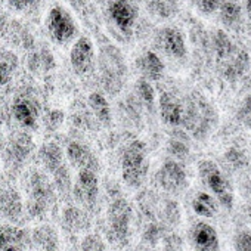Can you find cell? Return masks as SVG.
Here are the masks:
<instances>
[{"instance_id":"obj_1","label":"cell","mask_w":251,"mask_h":251,"mask_svg":"<svg viewBox=\"0 0 251 251\" xmlns=\"http://www.w3.org/2000/svg\"><path fill=\"white\" fill-rule=\"evenodd\" d=\"M197 169L202 185L211 192V195L216 198L219 205H222L226 210H230L233 207V200H235L233 188L230 180L222 172V169L213 160L198 161Z\"/></svg>"},{"instance_id":"obj_2","label":"cell","mask_w":251,"mask_h":251,"mask_svg":"<svg viewBox=\"0 0 251 251\" xmlns=\"http://www.w3.org/2000/svg\"><path fill=\"white\" fill-rule=\"evenodd\" d=\"M148 173V151L142 141H132L121 154V176L129 186L138 188Z\"/></svg>"},{"instance_id":"obj_3","label":"cell","mask_w":251,"mask_h":251,"mask_svg":"<svg viewBox=\"0 0 251 251\" xmlns=\"http://www.w3.org/2000/svg\"><path fill=\"white\" fill-rule=\"evenodd\" d=\"M216 123V114L211 109V106L200 100H192L186 106L183 105V121L182 124L186 126V129L198 139H202L207 136Z\"/></svg>"},{"instance_id":"obj_4","label":"cell","mask_w":251,"mask_h":251,"mask_svg":"<svg viewBox=\"0 0 251 251\" xmlns=\"http://www.w3.org/2000/svg\"><path fill=\"white\" fill-rule=\"evenodd\" d=\"M55 202V189L49 179L40 173L34 172L30 177V198L27 202V210L31 217L42 216L50 204Z\"/></svg>"},{"instance_id":"obj_5","label":"cell","mask_w":251,"mask_h":251,"mask_svg":"<svg viewBox=\"0 0 251 251\" xmlns=\"http://www.w3.org/2000/svg\"><path fill=\"white\" fill-rule=\"evenodd\" d=\"M108 220V235L112 241L123 244L127 241L130 232V220H132V207L130 204L118 198L112 201L106 211Z\"/></svg>"},{"instance_id":"obj_6","label":"cell","mask_w":251,"mask_h":251,"mask_svg":"<svg viewBox=\"0 0 251 251\" xmlns=\"http://www.w3.org/2000/svg\"><path fill=\"white\" fill-rule=\"evenodd\" d=\"M46 28L50 37L59 45H65L71 42L78 33V27L73 15L64 6H59V5L53 6L48 12Z\"/></svg>"},{"instance_id":"obj_7","label":"cell","mask_w":251,"mask_h":251,"mask_svg":"<svg viewBox=\"0 0 251 251\" xmlns=\"http://www.w3.org/2000/svg\"><path fill=\"white\" fill-rule=\"evenodd\" d=\"M155 179L164 191L172 194H177L183 191L188 185L186 172L182 167V164L177 163L176 160L164 161L163 166L158 169Z\"/></svg>"},{"instance_id":"obj_8","label":"cell","mask_w":251,"mask_h":251,"mask_svg":"<svg viewBox=\"0 0 251 251\" xmlns=\"http://www.w3.org/2000/svg\"><path fill=\"white\" fill-rule=\"evenodd\" d=\"M155 46L173 59H183L188 53L185 37L182 31L175 27L161 28L155 36Z\"/></svg>"},{"instance_id":"obj_9","label":"cell","mask_w":251,"mask_h":251,"mask_svg":"<svg viewBox=\"0 0 251 251\" xmlns=\"http://www.w3.org/2000/svg\"><path fill=\"white\" fill-rule=\"evenodd\" d=\"M70 62H71L73 70L80 75L87 74L93 68L95 46L89 37L81 36L74 42V45L70 50Z\"/></svg>"},{"instance_id":"obj_10","label":"cell","mask_w":251,"mask_h":251,"mask_svg":"<svg viewBox=\"0 0 251 251\" xmlns=\"http://www.w3.org/2000/svg\"><path fill=\"white\" fill-rule=\"evenodd\" d=\"M74 197L78 202L86 207H93L98 200L99 192V180L96 172L92 170H80L73 188Z\"/></svg>"},{"instance_id":"obj_11","label":"cell","mask_w":251,"mask_h":251,"mask_svg":"<svg viewBox=\"0 0 251 251\" xmlns=\"http://www.w3.org/2000/svg\"><path fill=\"white\" fill-rule=\"evenodd\" d=\"M189 241L195 251H220L217 230L207 222H197L189 230Z\"/></svg>"},{"instance_id":"obj_12","label":"cell","mask_w":251,"mask_h":251,"mask_svg":"<svg viewBox=\"0 0 251 251\" xmlns=\"http://www.w3.org/2000/svg\"><path fill=\"white\" fill-rule=\"evenodd\" d=\"M111 21L123 33H129L138 18V9L130 0H114L108 8Z\"/></svg>"},{"instance_id":"obj_13","label":"cell","mask_w":251,"mask_h":251,"mask_svg":"<svg viewBox=\"0 0 251 251\" xmlns=\"http://www.w3.org/2000/svg\"><path fill=\"white\" fill-rule=\"evenodd\" d=\"M67 158L73 167L80 170H98V160L90 152V150L80 142H70L67 147Z\"/></svg>"},{"instance_id":"obj_14","label":"cell","mask_w":251,"mask_h":251,"mask_svg":"<svg viewBox=\"0 0 251 251\" xmlns=\"http://www.w3.org/2000/svg\"><path fill=\"white\" fill-rule=\"evenodd\" d=\"M0 213L11 222H18L23 217L24 205L20 194L12 188L0 189Z\"/></svg>"},{"instance_id":"obj_15","label":"cell","mask_w":251,"mask_h":251,"mask_svg":"<svg viewBox=\"0 0 251 251\" xmlns=\"http://www.w3.org/2000/svg\"><path fill=\"white\" fill-rule=\"evenodd\" d=\"M160 115L169 126H180L183 121V103L172 93H161L160 96Z\"/></svg>"},{"instance_id":"obj_16","label":"cell","mask_w":251,"mask_h":251,"mask_svg":"<svg viewBox=\"0 0 251 251\" xmlns=\"http://www.w3.org/2000/svg\"><path fill=\"white\" fill-rule=\"evenodd\" d=\"M136 67H138L139 73L142 74V78H145L148 81L150 80H152V81L160 80L164 75V70H166L161 58L152 50L142 53L136 59Z\"/></svg>"},{"instance_id":"obj_17","label":"cell","mask_w":251,"mask_h":251,"mask_svg":"<svg viewBox=\"0 0 251 251\" xmlns=\"http://www.w3.org/2000/svg\"><path fill=\"white\" fill-rule=\"evenodd\" d=\"M31 245L36 251H59V238L58 232L50 225L37 226L31 236Z\"/></svg>"},{"instance_id":"obj_18","label":"cell","mask_w":251,"mask_h":251,"mask_svg":"<svg viewBox=\"0 0 251 251\" xmlns=\"http://www.w3.org/2000/svg\"><path fill=\"white\" fill-rule=\"evenodd\" d=\"M27 244H31V239L24 229L12 225H0V251L6 248L23 250Z\"/></svg>"},{"instance_id":"obj_19","label":"cell","mask_w":251,"mask_h":251,"mask_svg":"<svg viewBox=\"0 0 251 251\" xmlns=\"http://www.w3.org/2000/svg\"><path fill=\"white\" fill-rule=\"evenodd\" d=\"M250 56L247 52L236 49L225 62H223V74L226 77V80L229 81H235L238 78H241L248 70H250Z\"/></svg>"},{"instance_id":"obj_20","label":"cell","mask_w":251,"mask_h":251,"mask_svg":"<svg viewBox=\"0 0 251 251\" xmlns=\"http://www.w3.org/2000/svg\"><path fill=\"white\" fill-rule=\"evenodd\" d=\"M39 157H40V161L45 166V169L49 173H52V175H55L59 169H62L65 166L62 150L56 144H53V142L43 145L40 148Z\"/></svg>"},{"instance_id":"obj_21","label":"cell","mask_w":251,"mask_h":251,"mask_svg":"<svg viewBox=\"0 0 251 251\" xmlns=\"http://www.w3.org/2000/svg\"><path fill=\"white\" fill-rule=\"evenodd\" d=\"M219 202L216 201V198L208 194V192H198L194 198H192V210L197 216L205 217V219H211L217 214L219 211Z\"/></svg>"},{"instance_id":"obj_22","label":"cell","mask_w":251,"mask_h":251,"mask_svg":"<svg viewBox=\"0 0 251 251\" xmlns=\"http://www.w3.org/2000/svg\"><path fill=\"white\" fill-rule=\"evenodd\" d=\"M62 222H64V227L71 232H80L89 227L90 223L87 214L77 207H67L62 214Z\"/></svg>"},{"instance_id":"obj_23","label":"cell","mask_w":251,"mask_h":251,"mask_svg":"<svg viewBox=\"0 0 251 251\" xmlns=\"http://www.w3.org/2000/svg\"><path fill=\"white\" fill-rule=\"evenodd\" d=\"M89 106L92 109V112L95 114V117L105 126L111 124V108H109V103L106 100V98L99 93V92H93L90 93L89 96Z\"/></svg>"},{"instance_id":"obj_24","label":"cell","mask_w":251,"mask_h":251,"mask_svg":"<svg viewBox=\"0 0 251 251\" xmlns=\"http://www.w3.org/2000/svg\"><path fill=\"white\" fill-rule=\"evenodd\" d=\"M12 114H14L15 120L20 124L25 126V127H33L36 124V109L31 105V102H28L25 99H20L14 103Z\"/></svg>"},{"instance_id":"obj_25","label":"cell","mask_w":251,"mask_h":251,"mask_svg":"<svg viewBox=\"0 0 251 251\" xmlns=\"http://www.w3.org/2000/svg\"><path fill=\"white\" fill-rule=\"evenodd\" d=\"M220 20L225 27L236 28L242 23V9L235 2H223L220 6Z\"/></svg>"},{"instance_id":"obj_26","label":"cell","mask_w":251,"mask_h":251,"mask_svg":"<svg viewBox=\"0 0 251 251\" xmlns=\"http://www.w3.org/2000/svg\"><path fill=\"white\" fill-rule=\"evenodd\" d=\"M15 65H17V59L12 53H3L0 56V87H3L9 83Z\"/></svg>"},{"instance_id":"obj_27","label":"cell","mask_w":251,"mask_h":251,"mask_svg":"<svg viewBox=\"0 0 251 251\" xmlns=\"http://www.w3.org/2000/svg\"><path fill=\"white\" fill-rule=\"evenodd\" d=\"M31 150V139L28 136H20L11 145V157L15 161H23Z\"/></svg>"},{"instance_id":"obj_28","label":"cell","mask_w":251,"mask_h":251,"mask_svg":"<svg viewBox=\"0 0 251 251\" xmlns=\"http://www.w3.org/2000/svg\"><path fill=\"white\" fill-rule=\"evenodd\" d=\"M136 90H138V95L142 99V102L151 109L154 106V100H155V90H154L152 84L145 78H139L136 83Z\"/></svg>"},{"instance_id":"obj_29","label":"cell","mask_w":251,"mask_h":251,"mask_svg":"<svg viewBox=\"0 0 251 251\" xmlns=\"http://www.w3.org/2000/svg\"><path fill=\"white\" fill-rule=\"evenodd\" d=\"M233 248L235 251H251V230H238L233 236Z\"/></svg>"},{"instance_id":"obj_30","label":"cell","mask_w":251,"mask_h":251,"mask_svg":"<svg viewBox=\"0 0 251 251\" xmlns=\"http://www.w3.org/2000/svg\"><path fill=\"white\" fill-rule=\"evenodd\" d=\"M81 251H106L105 242L99 235H86L81 242Z\"/></svg>"},{"instance_id":"obj_31","label":"cell","mask_w":251,"mask_h":251,"mask_svg":"<svg viewBox=\"0 0 251 251\" xmlns=\"http://www.w3.org/2000/svg\"><path fill=\"white\" fill-rule=\"evenodd\" d=\"M169 152L175 158L185 160L189 155V147H188V144H185L180 139H172L169 142Z\"/></svg>"},{"instance_id":"obj_32","label":"cell","mask_w":251,"mask_h":251,"mask_svg":"<svg viewBox=\"0 0 251 251\" xmlns=\"http://www.w3.org/2000/svg\"><path fill=\"white\" fill-rule=\"evenodd\" d=\"M8 5L18 12H27L36 9L40 5V0H6Z\"/></svg>"},{"instance_id":"obj_33","label":"cell","mask_w":251,"mask_h":251,"mask_svg":"<svg viewBox=\"0 0 251 251\" xmlns=\"http://www.w3.org/2000/svg\"><path fill=\"white\" fill-rule=\"evenodd\" d=\"M226 160L230 163V166H233L235 169H241L245 166L247 163V158H245V154L238 151L236 148H230L227 152H226Z\"/></svg>"},{"instance_id":"obj_34","label":"cell","mask_w":251,"mask_h":251,"mask_svg":"<svg viewBox=\"0 0 251 251\" xmlns=\"http://www.w3.org/2000/svg\"><path fill=\"white\" fill-rule=\"evenodd\" d=\"M239 120L247 124V127L251 132V93L244 99V103L239 109Z\"/></svg>"},{"instance_id":"obj_35","label":"cell","mask_w":251,"mask_h":251,"mask_svg":"<svg viewBox=\"0 0 251 251\" xmlns=\"http://www.w3.org/2000/svg\"><path fill=\"white\" fill-rule=\"evenodd\" d=\"M197 3L202 14H213L220 9L223 0H197Z\"/></svg>"},{"instance_id":"obj_36","label":"cell","mask_w":251,"mask_h":251,"mask_svg":"<svg viewBox=\"0 0 251 251\" xmlns=\"http://www.w3.org/2000/svg\"><path fill=\"white\" fill-rule=\"evenodd\" d=\"M245 11L251 17V0H245Z\"/></svg>"},{"instance_id":"obj_37","label":"cell","mask_w":251,"mask_h":251,"mask_svg":"<svg viewBox=\"0 0 251 251\" xmlns=\"http://www.w3.org/2000/svg\"><path fill=\"white\" fill-rule=\"evenodd\" d=\"M3 251H23V250H18V248H6Z\"/></svg>"}]
</instances>
